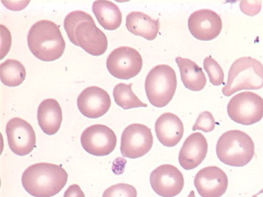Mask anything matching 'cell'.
I'll use <instances>...</instances> for the list:
<instances>
[{
	"instance_id": "6",
	"label": "cell",
	"mask_w": 263,
	"mask_h": 197,
	"mask_svg": "<svg viewBox=\"0 0 263 197\" xmlns=\"http://www.w3.org/2000/svg\"><path fill=\"white\" fill-rule=\"evenodd\" d=\"M176 73L167 65L153 68L146 78L145 88L150 103L156 108L167 106L174 97L177 89Z\"/></svg>"
},
{
	"instance_id": "15",
	"label": "cell",
	"mask_w": 263,
	"mask_h": 197,
	"mask_svg": "<svg viewBox=\"0 0 263 197\" xmlns=\"http://www.w3.org/2000/svg\"><path fill=\"white\" fill-rule=\"evenodd\" d=\"M194 185L202 197H220L227 190L228 178L220 168L216 166L208 167L197 172Z\"/></svg>"
},
{
	"instance_id": "14",
	"label": "cell",
	"mask_w": 263,
	"mask_h": 197,
	"mask_svg": "<svg viewBox=\"0 0 263 197\" xmlns=\"http://www.w3.org/2000/svg\"><path fill=\"white\" fill-rule=\"evenodd\" d=\"M77 105L84 116L91 119L100 118L109 110L111 101L109 94L97 86L86 88L79 95Z\"/></svg>"
},
{
	"instance_id": "7",
	"label": "cell",
	"mask_w": 263,
	"mask_h": 197,
	"mask_svg": "<svg viewBox=\"0 0 263 197\" xmlns=\"http://www.w3.org/2000/svg\"><path fill=\"white\" fill-rule=\"evenodd\" d=\"M227 112L234 122L244 126L259 122L263 117V98L251 92H243L230 101Z\"/></svg>"
},
{
	"instance_id": "28",
	"label": "cell",
	"mask_w": 263,
	"mask_h": 197,
	"mask_svg": "<svg viewBox=\"0 0 263 197\" xmlns=\"http://www.w3.org/2000/svg\"><path fill=\"white\" fill-rule=\"evenodd\" d=\"M64 197H85V195L78 185L74 184L70 186L65 191Z\"/></svg>"
},
{
	"instance_id": "30",
	"label": "cell",
	"mask_w": 263,
	"mask_h": 197,
	"mask_svg": "<svg viewBox=\"0 0 263 197\" xmlns=\"http://www.w3.org/2000/svg\"><path fill=\"white\" fill-rule=\"evenodd\" d=\"M263 193V189L262 190H261L258 193H257L256 195H255L254 196H253V197H256L257 196H258L259 194H260L261 193Z\"/></svg>"
},
{
	"instance_id": "3",
	"label": "cell",
	"mask_w": 263,
	"mask_h": 197,
	"mask_svg": "<svg viewBox=\"0 0 263 197\" xmlns=\"http://www.w3.org/2000/svg\"><path fill=\"white\" fill-rule=\"evenodd\" d=\"M30 51L41 61L53 62L63 55L66 44L59 26L48 20L35 23L27 36Z\"/></svg>"
},
{
	"instance_id": "4",
	"label": "cell",
	"mask_w": 263,
	"mask_h": 197,
	"mask_svg": "<svg viewBox=\"0 0 263 197\" xmlns=\"http://www.w3.org/2000/svg\"><path fill=\"white\" fill-rule=\"evenodd\" d=\"M216 153L218 159L226 165L242 167L252 160L254 144L252 138L243 131L229 130L219 137Z\"/></svg>"
},
{
	"instance_id": "24",
	"label": "cell",
	"mask_w": 263,
	"mask_h": 197,
	"mask_svg": "<svg viewBox=\"0 0 263 197\" xmlns=\"http://www.w3.org/2000/svg\"><path fill=\"white\" fill-rule=\"evenodd\" d=\"M203 67L208 74L211 83L215 86L223 84L224 73L220 65L211 56L205 57L203 61Z\"/></svg>"
},
{
	"instance_id": "23",
	"label": "cell",
	"mask_w": 263,
	"mask_h": 197,
	"mask_svg": "<svg viewBox=\"0 0 263 197\" xmlns=\"http://www.w3.org/2000/svg\"><path fill=\"white\" fill-rule=\"evenodd\" d=\"M133 84H119L115 87L113 96L115 103L124 110L138 108H146L147 104L143 103L133 91Z\"/></svg>"
},
{
	"instance_id": "19",
	"label": "cell",
	"mask_w": 263,
	"mask_h": 197,
	"mask_svg": "<svg viewBox=\"0 0 263 197\" xmlns=\"http://www.w3.org/2000/svg\"><path fill=\"white\" fill-rule=\"evenodd\" d=\"M126 26L134 35L141 36L148 41L154 40L160 30L159 19L154 20L141 12H133L126 16Z\"/></svg>"
},
{
	"instance_id": "25",
	"label": "cell",
	"mask_w": 263,
	"mask_h": 197,
	"mask_svg": "<svg viewBox=\"0 0 263 197\" xmlns=\"http://www.w3.org/2000/svg\"><path fill=\"white\" fill-rule=\"evenodd\" d=\"M137 191L133 186L118 184L107 188L103 197H137Z\"/></svg>"
},
{
	"instance_id": "11",
	"label": "cell",
	"mask_w": 263,
	"mask_h": 197,
	"mask_svg": "<svg viewBox=\"0 0 263 197\" xmlns=\"http://www.w3.org/2000/svg\"><path fill=\"white\" fill-rule=\"evenodd\" d=\"M6 133L11 150L20 156L30 154L36 147L35 131L29 123L20 118H13L8 122Z\"/></svg>"
},
{
	"instance_id": "27",
	"label": "cell",
	"mask_w": 263,
	"mask_h": 197,
	"mask_svg": "<svg viewBox=\"0 0 263 197\" xmlns=\"http://www.w3.org/2000/svg\"><path fill=\"white\" fill-rule=\"evenodd\" d=\"M2 29V36L4 37V41L2 40V47L5 45L4 47L2 49V58L3 60L4 57L7 54L8 52L10 51L11 43L12 38L10 30L4 26L3 25H1Z\"/></svg>"
},
{
	"instance_id": "10",
	"label": "cell",
	"mask_w": 263,
	"mask_h": 197,
	"mask_svg": "<svg viewBox=\"0 0 263 197\" xmlns=\"http://www.w3.org/2000/svg\"><path fill=\"white\" fill-rule=\"evenodd\" d=\"M81 144L87 153L101 157L114 151L117 146V137L108 127L95 125L87 128L82 133Z\"/></svg>"
},
{
	"instance_id": "20",
	"label": "cell",
	"mask_w": 263,
	"mask_h": 197,
	"mask_svg": "<svg viewBox=\"0 0 263 197\" xmlns=\"http://www.w3.org/2000/svg\"><path fill=\"white\" fill-rule=\"evenodd\" d=\"M176 62L184 86L193 92L201 91L207 84L202 69L192 60L182 57H177Z\"/></svg>"
},
{
	"instance_id": "5",
	"label": "cell",
	"mask_w": 263,
	"mask_h": 197,
	"mask_svg": "<svg viewBox=\"0 0 263 197\" xmlns=\"http://www.w3.org/2000/svg\"><path fill=\"white\" fill-rule=\"evenodd\" d=\"M262 87V64L252 57H241L230 67L227 83L222 92L230 96L241 90H258Z\"/></svg>"
},
{
	"instance_id": "2",
	"label": "cell",
	"mask_w": 263,
	"mask_h": 197,
	"mask_svg": "<svg viewBox=\"0 0 263 197\" xmlns=\"http://www.w3.org/2000/svg\"><path fill=\"white\" fill-rule=\"evenodd\" d=\"M68 174L61 166L39 163L29 167L23 173L25 190L34 197H52L59 193L67 184Z\"/></svg>"
},
{
	"instance_id": "21",
	"label": "cell",
	"mask_w": 263,
	"mask_h": 197,
	"mask_svg": "<svg viewBox=\"0 0 263 197\" xmlns=\"http://www.w3.org/2000/svg\"><path fill=\"white\" fill-rule=\"evenodd\" d=\"M92 11L99 23L105 30L114 31L121 25L122 15L119 7L109 1H96Z\"/></svg>"
},
{
	"instance_id": "13",
	"label": "cell",
	"mask_w": 263,
	"mask_h": 197,
	"mask_svg": "<svg viewBox=\"0 0 263 197\" xmlns=\"http://www.w3.org/2000/svg\"><path fill=\"white\" fill-rule=\"evenodd\" d=\"M223 28L220 16L215 11L203 9L193 12L188 19L192 35L200 41H211L217 37Z\"/></svg>"
},
{
	"instance_id": "1",
	"label": "cell",
	"mask_w": 263,
	"mask_h": 197,
	"mask_svg": "<svg viewBox=\"0 0 263 197\" xmlns=\"http://www.w3.org/2000/svg\"><path fill=\"white\" fill-rule=\"evenodd\" d=\"M64 27L71 42L88 54L97 56L106 51L108 39L97 27L92 16L86 12H70L64 19Z\"/></svg>"
},
{
	"instance_id": "12",
	"label": "cell",
	"mask_w": 263,
	"mask_h": 197,
	"mask_svg": "<svg viewBox=\"0 0 263 197\" xmlns=\"http://www.w3.org/2000/svg\"><path fill=\"white\" fill-rule=\"evenodd\" d=\"M150 182L154 192L162 197H175L184 186L182 172L171 164H163L153 171Z\"/></svg>"
},
{
	"instance_id": "17",
	"label": "cell",
	"mask_w": 263,
	"mask_h": 197,
	"mask_svg": "<svg viewBox=\"0 0 263 197\" xmlns=\"http://www.w3.org/2000/svg\"><path fill=\"white\" fill-rule=\"evenodd\" d=\"M155 128L156 136L164 146L172 147L176 146L183 136V123L174 113L162 114L156 121Z\"/></svg>"
},
{
	"instance_id": "29",
	"label": "cell",
	"mask_w": 263,
	"mask_h": 197,
	"mask_svg": "<svg viewBox=\"0 0 263 197\" xmlns=\"http://www.w3.org/2000/svg\"><path fill=\"white\" fill-rule=\"evenodd\" d=\"M187 197H196L194 191H192Z\"/></svg>"
},
{
	"instance_id": "26",
	"label": "cell",
	"mask_w": 263,
	"mask_h": 197,
	"mask_svg": "<svg viewBox=\"0 0 263 197\" xmlns=\"http://www.w3.org/2000/svg\"><path fill=\"white\" fill-rule=\"evenodd\" d=\"M216 127V122L212 114L209 111L201 113L197 118L193 130H202L204 133L211 132Z\"/></svg>"
},
{
	"instance_id": "22",
	"label": "cell",
	"mask_w": 263,
	"mask_h": 197,
	"mask_svg": "<svg viewBox=\"0 0 263 197\" xmlns=\"http://www.w3.org/2000/svg\"><path fill=\"white\" fill-rule=\"evenodd\" d=\"M26 70L19 61L8 60L0 65V76L6 86L14 87L23 84L26 77Z\"/></svg>"
},
{
	"instance_id": "18",
	"label": "cell",
	"mask_w": 263,
	"mask_h": 197,
	"mask_svg": "<svg viewBox=\"0 0 263 197\" xmlns=\"http://www.w3.org/2000/svg\"><path fill=\"white\" fill-rule=\"evenodd\" d=\"M39 125L44 132L48 135L55 134L61 128L63 114L59 102L54 98H47L39 106Z\"/></svg>"
},
{
	"instance_id": "16",
	"label": "cell",
	"mask_w": 263,
	"mask_h": 197,
	"mask_svg": "<svg viewBox=\"0 0 263 197\" xmlns=\"http://www.w3.org/2000/svg\"><path fill=\"white\" fill-rule=\"evenodd\" d=\"M206 139L200 133H194L185 140L179 153L180 165L186 170L199 166L208 152Z\"/></svg>"
},
{
	"instance_id": "8",
	"label": "cell",
	"mask_w": 263,
	"mask_h": 197,
	"mask_svg": "<svg viewBox=\"0 0 263 197\" xmlns=\"http://www.w3.org/2000/svg\"><path fill=\"white\" fill-rule=\"evenodd\" d=\"M143 59L135 49L122 46L114 49L106 60V68L111 75L127 80L138 75L143 67Z\"/></svg>"
},
{
	"instance_id": "9",
	"label": "cell",
	"mask_w": 263,
	"mask_h": 197,
	"mask_svg": "<svg viewBox=\"0 0 263 197\" xmlns=\"http://www.w3.org/2000/svg\"><path fill=\"white\" fill-rule=\"evenodd\" d=\"M153 143L150 128L138 123L132 124L123 131L120 146L121 154L130 159L141 158L151 150Z\"/></svg>"
}]
</instances>
